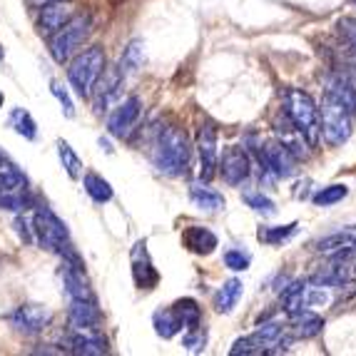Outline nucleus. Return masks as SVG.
I'll list each match as a JSON object with an SVG mask.
<instances>
[{"label": "nucleus", "instance_id": "1", "mask_svg": "<svg viewBox=\"0 0 356 356\" xmlns=\"http://www.w3.org/2000/svg\"><path fill=\"white\" fill-rule=\"evenodd\" d=\"M154 167L167 177H179L190 167V143L179 127H165L154 145Z\"/></svg>", "mask_w": 356, "mask_h": 356}, {"label": "nucleus", "instance_id": "2", "mask_svg": "<svg viewBox=\"0 0 356 356\" xmlns=\"http://www.w3.org/2000/svg\"><path fill=\"white\" fill-rule=\"evenodd\" d=\"M284 113L286 118L291 120V125L294 130L302 132V137L307 140L312 147L319 143V135H321V125H319V107L307 92L302 90H286V97H284Z\"/></svg>", "mask_w": 356, "mask_h": 356}, {"label": "nucleus", "instance_id": "3", "mask_svg": "<svg viewBox=\"0 0 356 356\" xmlns=\"http://www.w3.org/2000/svg\"><path fill=\"white\" fill-rule=\"evenodd\" d=\"M105 70V53L102 48L92 45V48L83 50L67 67V80H70L72 90H75L80 97H90L92 92V85L97 83L100 72Z\"/></svg>", "mask_w": 356, "mask_h": 356}, {"label": "nucleus", "instance_id": "4", "mask_svg": "<svg viewBox=\"0 0 356 356\" xmlns=\"http://www.w3.org/2000/svg\"><path fill=\"white\" fill-rule=\"evenodd\" d=\"M319 125H321V135H324V140H327L332 147L344 145L346 140L351 137V113H349V107L341 105L337 97H332L327 92V95H324V100H321Z\"/></svg>", "mask_w": 356, "mask_h": 356}, {"label": "nucleus", "instance_id": "5", "mask_svg": "<svg viewBox=\"0 0 356 356\" xmlns=\"http://www.w3.org/2000/svg\"><path fill=\"white\" fill-rule=\"evenodd\" d=\"M291 339L284 337V329H282V324H277V321H269V324H261L259 329H257L254 334H250V337H242L237 339L234 344H232L229 354L232 356H250V354H267V351H280L282 344H289Z\"/></svg>", "mask_w": 356, "mask_h": 356}, {"label": "nucleus", "instance_id": "6", "mask_svg": "<svg viewBox=\"0 0 356 356\" xmlns=\"http://www.w3.org/2000/svg\"><path fill=\"white\" fill-rule=\"evenodd\" d=\"M90 35V15H75L50 38V55L55 63H65Z\"/></svg>", "mask_w": 356, "mask_h": 356}, {"label": "nucleus", "instance_id": "7", "mask_svg": "<svg viewBox=\"0 0 356 356\" xmlns=\"http://www.w3.org/2000/svg\"><path fill=\"white\" fill-rule=\"evenodd\" d=\"M33 232H35L38 242L50 252H60L63 244L70 242V234H67L65 222L60 220L58 214L48 207H40L35 212V220H33Z\"/></svg>", "mask_w": 356, "mask_h": 356}, {"label": "nucleus", "instance_id": "8", "mask_svg": "<svg viewBox=\"0 0 356 356\" xmlns=\"http://www.w3.org/2000/svg\"><path fill=\"white\" fill-rule=\"evenodd\" d=\"M197 152H200V177L209 182L217 172V160H220L217 130H214L212 122H202L197 130Z\"/></svg>", "mask_w": 356, "mask_h": 356}, {"label": "nucleus", "instance_id": "9", "mask_svg": "<svg viewBox=\"0 0 356 356\" xmlns=\"http://www.w3.org/2000/svg\"><path fill=\"white\" fill-rule=\"evenodd\" d=\"M217 167H220V175L227 184H242L244 179L250 177L252 172V162H250V154L244 152L242 147L237 145H232L222 152V160H217Z\"/></svg>", "mask_w": 356, "mask_h": 356}, {"label": "nucleus", "instance_id": "10", "mask_svg": "<svg viewBox=\"0 0 356 356\" xmlns=\"http://www.w3.org/2000/svg\"><path fill=\"white\" fill-rule=\"evenodd\" d=\"M122 70L120 67H107L100 72L97 77V83L92 85V92L90 95H95V110L97 113H105L107 107L113 105V102L120 100V92H122Z\"/></svg>", "mask_w": 356, "mask_h": 356}, {"label": "nucleus", "instance_id": "11", "mask_svg": "<svg viewBox=\"0 0 356 356\" xmlns=\"http://www.w3.org/2000/svg\"><path fill=\"white\" fill-rule=\"evenodd\" d=\"M50 319H53L50 309L38 307V304H25V307L13 312L10 324L15 327V332L25 334V337H35V334H40L42 329L48 327Z\"/></svg>", "mask_w": 356, "mask_h": 356}, {"label": "nucleus", "instance_id": "12", "mask_svg": "<svg viewBox=\"0 0 356 356\" xmlns=\"http://www.w3.org/2000/svg\"><path fill=\"white\" fill-rule=\"evenodd\" d=\"M261 157H264V165L277 177L286 179L297 175V157H294V152L284 143H267V147L261 149Z\"/></svg>", "mask_w": 356, "mask_h": 356}, {"label": "nucleus", "instance_id": "13", "mask_svg": "<svg viewBox=\"0 0 356 356\" xmlns=\"http://www.w3.org/2000/svg\"><path fill=\"white\" fill-rule=\"evenodd\" d=\"M137 118H140V100L137 97H127L122 100L118 107H115V113L110 115L107 120V130L113 137H120V140H125L130 135V130L135 127Z\"/></svg>", "mask_w": 356, "mask_h": 356}, {"label": "nucleus", "instance_id": "14", "mask_svg": "<svg viewBox=\"0 0 356 356\" xmlns=\"http://www.w3.org/2000/svg\"><path fill=\"white\" fill-rule=\"evenodd\" d=\"M67 344H70L72 354H83V356L107 354V339L97 329H72Z\"/></svg>", "mask_w": 356, "mask_h": 356}, {"label": "nucleus", "instance_id": "15", "mask_svg": "<svg viewBox=\"0 0 356 356\" xmlns=\"http://www.w3.org/2000/svg\"><path fill=\"white\" fill-rule=\"evenodd\" d=\"M324 329V319L312 309H297L294 314H289V332L294 339H312L321 334Z\"/></svg>", "mask_w": 356, "mask_h": 356}, {"label": "nucleus", "instance_id": "16", "mask_svg": "<svg viewBox=\"0 0 356 356\" xmlns=\"http://www.w3.org/2000/svg\"><path fill=\"white\" fill-rule=\"evenodd\" d=\"M70 327L72 329H97L100 327V309L95 307V302H80V299H72L70 304Z\"/></svg>", "mask_w": 356, "mask_h": 356}, {"label": "nucleus", "instance_id": "17", "mask_svg": "<svg viewBox=\"0 0 356 356\" xmlns=\"http://www.w3.org/2000/svg\"><path fill=\"white\" fill-rule=\"evenodd\" d=\"M60 277H63V284H65V291H67V297H70V302L72 299H80V302H95L90 286L85 284L80 267H72V264H67L65 261V267H63Z\"/></svg>", "mask_w": 356, "mask_h": 356}, {"label": "nucleus", "instance_id": "18", "mask_svg": "<svg viewBox=\"0 0 356 356\" xmlns=\"http://www.w3.org/2000/svg\"><path fill=\"white\" fill-rule=\"evenodd\" d=\"M70 18H72V13L65 3H50V6L40 8V20H38V25H40V33L53 35L55 30L63 28Z\"/></svg>", "mask_w": 356, "mask_h": 356}, {"label": "nucleus", "instance_id": "19", "mask_svg": "<svg viewBox=\"0 0 356 356\" xmlns=\"http://www.w3.org/2000/svg\"><path fill=\"white\" fill-rule=\"evenodd\" d=\"M132 274H135V282L140 289H152V286L157 284V272H154L147 259L145 242H140L135 247V254H132Z\"/></svg>", "mask_w": 356, "mask_h": 356}, {"label": "nucleus", "instance_id": "20", "mask_svg": "<svg viewBox=\"0 0 356 356\" xmlns=\"http://www.w3.org/2000/svg\"><path fill=\"white\" fill-rule=\"evenodd\" d=\"M182 242L187 250L197 252V254H212L214 247H217V237L204 227H190L182 234Z\"/></svg>", "mask_w": 356, "mask_h": 356}, {"label": "nucleus", "instance_id": "21", "mask_svg": "<svg viewBox=\"0 0 356 356\" xmlns=\"http://www.w3.org/2000/svg\"><path fill=\"white\" fill-rule=\"evenodd\" d=\"M190 197L192 202L200 209H204V212H217V209L225 207V197L217 190H212V187H207V184H192Z\"/></svg>", "mask_w": 356, "mask_h": 356}, {"label": "nucleus", "instance_id": "22", "mask_svg": "<svg viewBox=\"0 0 356 356\" xmlns=\"http://www.w3.org/2000/svg\"><path fill=\"white\" fill-rule=\"evenodd\" d=\"M239 297H242V282L239 280L225 282L222 289L217 291V297H214V309H217L220 314H229L232 309L237 307Z\"/></svg>", "mask_w": 356, "mask_h": 356}, {"label": "nucleus", "instance_id": "23", "mask_svg": "<svg viewBox=\"0 0 356 356\" xmlns=\"http://www.w3.org/2000/svg\"><path fill=\"white\" fill-rule=\"evenodd\" d=\"M327 92L332 97H337L341 105L349 107L351 115L356 113V85H351L349 80H344V77H334L332 83H329Z\"/></svg>", "mask_w": 356, "mask_h": 356}, {"label": "nucleus", "instance_id": "24", "mask_svg": "<svg viewBox=\"0 0 356 356\" xmlns=\"http://www.w3.org/2000/svg\"><path fill=\"white\" fill-rule=\"evenodd\" d=\"M175 314H177V319L182 321L184 329H195L200 327V321H202V309H200V304L195 302V299H179V302H175Z\"/></svg>", "mask_w": 356, "mask_h": 356}, {"label": "nucleus", "instance_id": "25", "mask_svg": "<svg viewBox=\"0 0 356 356\" xmlns=\"http://www.w3.org/2000/svg\"><path fill=\"white\" fill-rule=\"evenodd\" d=\"M154 332L160 334L162 339H172L175 334L182 329V321L177 319L175 314V309H160V312H154Z\"/></svg>", "mask_w": 356, "mask_h": 356}, {"label": "nucleus", "instance_id": "26", "mask_svg": "<svg viewBox=\"0 0 356 356\" xmlns=\"http://www.w3.org/2000/svg\"><path fill=\"white\" fill-rule=\"evenodd\" d=\"M83 184H85V192H88V195L92 197L97 204L110 202V200H113V187H110V182H107V179H102L100 175L88 172V175H85V179H83Z\"/></svg>", "mask_w": 356, "mask_h": 356}, {"label": "nucleus", "instance_id": "27", "mask_svg": "<svg viewBox=\"0 0 356 356\" xmlns=\"http://www.w3.org/2000/svg\"><path fill=\"white\" fill-rule=\"evenodd\" d=\"M346 280H349V274H346V269L341 267V264H329V267H324L321 272H316L314 277H312V284L327 289V286L344 284Z\"/></svg>", "mask_w": 356, "mask_h": 356}, {"label": "nucleus", "instance_id": "28", "mask_svg": "<svg viewBox=\"0 0 356 356\" xmlns=\"http://www.w3.org/2000/svg\"><path fill=\"white\" fill-rule=\"evenodd\" d=\"M145 45L140 40L130 42L125 48V53H122V58H120V70H122V75L125 72H137L140 67H143L145 63Z\"/></svg>", "mask_w": 356, "mask_h": 356}, {"label": "nucleus", "instance_id": "29", "mask_svg": "<svg viewBox=\"0 0 356 356\" xmlns=\"http://www.w3.org/2000/svg\"><path fill=\"white\" fill-rule=\"evenodd\" d=\"M10 125L15 127V132L18 135H23L25 140H35L38 137V125L35 120L30 118L28 110H23V107H15L10 113Z\"/></svg>", "mask_w": 356, "mask_h": 356}, {"label": "nucleus", "instance_id": "30", "mask_svg": "<svg viewBox=\"0 0 356 356\" xmlns=\"http://www.w3.org/2000/svg\"><path fill=\"white\" fill-rule=\"evenodd\" d=\"M58 154H60V162L65 167V172L70 175V179H80L83 175V160L75 154V149L65 143V140H60L58 143Z\"/></svg>", "mask_w": 356, "mask_h": 356}, {"label": "nucleus", "instance_id": "31", "mask_svg": "<svg viewBox=\"0 0 356 356\" xmlns=\"http://www.w3.org/2000/svg\"><path fill=\"white\" fill-rule=\"evenodd\" d=\"M304 294H307V284L304 282H294V284L282 289V304H284L286 314H294L297 309L304 307Z\"/></svg>", "mask_w": 356, "mask_h": 356}, {"label": "nucleus", "instance_id": "32", "mask_svg": "<svg viewBox=\"0 0 356 356\" xmlns=\"http://www.w3.org/2000/svg\"><path fill=\"white\" fill-rule=\"evenodd\" d=\"M346 247H356V234L337 232V234H329V237L316 242V250L319 252H337V250H346Z\"/></svg>", "mask_w": 356, "mask_h": 356}, {"label": "nucleus", "instance_id": "33", "mask_svg": "<svg viewBox=\"0 0 356 356\" xmlns=\"http://www.w3.org/2000/svg\"><path fill=\"white\" fill-rule=\"evenodd\" d=\"M346 195H349V187H346V184H329V187H321L314 195V204L316 207H329V204L341 202Z\"/></svg>", "mask_w": 356, "mask_h": 356}, {"label": "nucleus", "instance_id": "34", "mask_svg": "<svg viewBox=\"0 0 356 356\" xmlns=\"http://www.w3.org/2000/svg\"><path fill=\"white\" fill-rule=\"evenodd\" d=\"M297 232V225L291 222V225H284V227H264V229H259V239L264 244H282L286 242V239L291 237Z\"/></svg>", "mask_w": 356, "mask_h": 356}, {"label": "nucleus", "instance_id": "35", "mask_svg": "<svg viewBox=\"0 0 356 356\" xmlns=\"http://www.w3.org/2000/svg\"><path fill=\"white\" fill-rule=\"evenodd\" d=\"M244 202L250 204L254 212L264 214V217H272V214L277 212V207H274L272 200H269V197H264L261 192H247V195H244Z\"/></svg>", "mask_w": 356, "mask_h": 356}, {"label": "nucleus", "instance_id": "36", "mask_svg": "<svg viewBox=\"0 0 356 356\" xmlns=\"http://www.w3.org/2000/svg\"><path fill=\"white\" fill-rule=\"evenodd\" d=\"M337 33L344 38V42L349 48L356 50V20L354 18H341L337 20Z\"/></svg>", "mask_w": 356, "mask_h": 356}, {"label": "nucleus", "instance_id": "37", "mask_svg": "<svg viewBox=\"0 0 356 356\" xmlns=\"http://www.w3.org/2000/svg\"><path fill=\"white\" fill-rule=\"evenodd\" d=\"M225 264L232 272H244V269L250 267V254H244V252H239V250H229L225 254Z\"/></svg>", "mask_w": 356, "mask_h": 356}, {"label": "nucleus", "instance_id": "38", "mask_svg": "<svg viewBox=\"0 0 356 356\" xmlns=\"http://www.w3.org/2000/svg\"><path fill=\"white\" fill-rule=\"evenodd\" d=\"M204 341H207V337H204V332L200 327L187 329V334H184V339H182V344L187 346L190 351H202Z\"/></svg>", "mask_w": 356, "mask_h": 356}, {"label": "nucleus", "instance_id": "39", "mask_svg": "<svg viewBox=\"0 0 356 356\" xmlns=\"http://www.w3.org/2000/svg\"><path fill=\"white\" fill-rule=\"evenodd\" d=\"M50 90H53V95L60 100V105H63V113H65V118H72L75 115V107H72V100L70 95H67V90L63 88L60 83H53L50 85Z\"/></svg>", "mask_w": 356, "mask_h": 356}, {"label": "nucleus", "instance_id": "40", "mask_svg": "<svg viewBox=\"0 0 356 356\" xmlns=\"http://www.w3.org/2000/svg\"><path fill=\"white\" fill-rule=\"evenodd\" d=\"M15 229H18V234L25 239V242H30V234H28V225H25V220H15Z\"/></svg>", "mask_w": 356, "mask_h": 356}, {"label": "nucleus", "instance_id": "41", "mask_svg": "<svg viewBox=\"0 0 356 356\" xmlns=\"http://www.w3.org/2000/svg\"><path fill=\"white\" fill-rule=\"evenodd\" d=\"M33 8H42V6H50V3H67V0H28Z\"/></svg>", "mask_w": 356, "mask_h": 356}, {"label": "nucleus", "instance_id": "42", "mask_svg": "<svg viewBox=\"0 0 356 356\" xmlns=\"http://www.w3.org/2000/svg\"><path fill=\"white\" fill-rule=\"evenodd\" d=\"M3 100H6V97H3V92H0V107H3Z\"/></svg>", "mask_w": 356, "mask_h": 356}, {"label": "nucleus", "instance_id": "43", "mask_svg": "<svg viewBox=\"0 0 356 356\" xmlns=\"http://www.w3.org/2000/svg\"><path fill=\"white\" fill-rule=\"evenodd\" d=\"M3 55H6V53H3V48H0V60H3Z\"/></svg>", "mask_w": 356, "mask_h": 356}, {"label": "nucleus", "instance_id": "44", "mask_svg": "<svg viewBox=\"0 0 356 356\" xmlns=\"http://www.w3.org/2000/svg\"><path fill=\"white\" fill-rule=\"evenodd\" d=\"M354 272H356V267H354Z\"/></svg>", "mask_w": 356, "mask_h": 356}]
</instances>
